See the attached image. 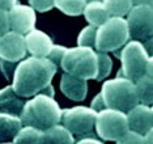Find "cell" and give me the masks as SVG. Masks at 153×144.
Segmentation results:
<instances>
[{
  "label": "cell",
  "instance_id": "4dcf8cb0",
  "mask_svg": "<svg viewBox=\"0 0 153 144\" xmlns=\"http://www.w3.org/2000/svg\"><path fill=\"white\" fill-rule=\"evenodd\" d=\"M17 4V0H0V10L9 12Z\"/></svg>",
  "mask_w": 153,
  "mask_h": 144
},
{
  "label": "cell",
  "instance_id": "7a4b0ae2",
  "mask_svg": "<svg viewBox=\"0 0 153 144\" xmlns=\"http://www.w3.org/2000/svg\"><path fill=\"white\" fill-rule=\"evenodd\" d=\"M60 117L62 110L53 97L37 94L25 102L20 119L25 127L46 131L60 123Z\"/></svg>",
  "mask_w": 153,
  "mask_h": 144
},
{
  "label": "cell",
  "instance_id": "83f0119b",
  "mask_svg": "<svg viewBox=\"0 0 153 144\" xmlns=\"http://www.w3.org/2000/svg\"><path fill=\"white\" fill-rule=\"evenodd\" d=\"M16 67H17V63L7 62V60H3V59H0V68H1V72H3V75L5 76V79L12 80Z\"/></svg>",
  "mask_w": 153,
  "mask_h": 144
},
{
  "label": "cell",
  "instance_id": "7c38bea8",
  "mask_svg": "<svg viewBox=\"0 0 153 144\" xmlns=\"http://www.w3.org/2000/svg\"><path fill=\"white\" fill-rule=\"evenodd\" d=\"M126 115H127L130 131H134L141 136L147 135L148 132L152 131L153 110L151 106H145V105L139 104L134 109H131Z\"/></svg>",
  "mask_w": 153,
  "mask_h": 144
},
{
  "label": "cell",
  "instance_id": "484cf974",
  "mask_svg": "<svg viewBox=\"0 0 153 144\" xmlns=\"http://www.w3.org/2000/svg\"><path fill=\"white\" fill-rule=\"evenodd\" d=\"M117 144H145L144 136L136 134L134 131H128L124 136L117 140Z\"/></svg>",
  "mask_w": 153,
  "mask_h": 144
},
{
  "label": "cell",
  "instance_id": "e575fe53",
  "mask_svg": "<svg viewBox=\"0 0 153 144\" xmlns=\"http://www.w3.org/2000/svg\"><path fill=\"white\" fill-rule=\"evenodd\" d=\"M0 144H13V143H0Z\"/></svg>",
  "mask_w": 153,
  "mask_h": 144
},
{
  "label": "cell",
  "instance_id": "7402d4cb",
  "mask_svg": "<svg viewBox=\"0 0 153 144\" xmlns=\"http://www.w3.org/2000/svg\"><path fill=\"white\" fill-rule=\"evenodd\" d=\"M13 144H42V131L33 127H22L13 139Z\"/></svg>",
  "mask_w": 153,
  "mask_h": 144
},
{
  "label": "cell",
  "instance_id": "e0dca14e",
  "mask_svg": "<svg viewBox=\"0 0 153 144\" xmlns=\"http://www.w3.org/2000/svg\"><path fill=\"white\" fill-rule=\"evenodd\" d=\"M82 13H84L86 21H88L92 26H96V28L101 26L103 22H106V21L110 19L109 13H107V10L102 1L86 3Z\"/></svg>",
  "mask_w": 153,
  "mask_h": 144
},
{
  "label": "cell",
  "instance_id": "d4e9b609",
  "mask_svg": "<svg viewBox=\"0 0 153 144\" xmlns=\"http://www.w3.org/2000/svg\"><path fill=\"white\" fill-rule=\"evenodd\" d=\"M65 50H67V47H64V46H60V45H53V47H51V50H50V52H48V55L46 58L53 63L54 66L59 67L62 59H63V55H64Z\"/></svg>",
  "mask_w": 153,
  "mask_h": 144
},
{
  "label": "cell",
  "instance_id": "ac0fdd59",
  "mask_svg": "<svg viewBox=\"0 0 153 144\" xmlns=\"http://www.w3.org/2000/svg\"><path fill=\"white\" fill-rule=\"evenodd\" d=\"M42 144H75V138L63 126L56 125L42 131Z\"/></svg>",
  "mask_w": 153,
  "mask_h": 144
},
{
  "label": "cell",
  "instance_id": "6da1fadb",
  "mask_svg": "<svg viewBox=\"0 0 153 144\" xmlns=\"http://www.w3.org/2000/svg\"><path fill=\"white\" fill-rule=\"evenodd\" d=\"M58 67L47 58L30 57L17 63L13 73L12 88L21 98L42 94L47 87L51 85L53 77Z\"/></svg>",
  "mask_w": 153,
  "mask_h": 144
},
{
  "label": "cell",
  "instance_id": "f1b7e54d",
  "mask_svg": "<svg viewBox=\"0 0 153 144\" xmlns=\"http://www.w3.org/2000/svg\"><path fill=\"white\" fill-rule=\"evenodd\" d=\"M11 30V26H9V16L8 12L5 10H0V37L4 36L5 33Z\"/></svg>",
  "mask_w": 153,
  "mask_h": 144
},
{
  "label": "cell",
  "instance_id": "8992f818",
  "mask_svg": "<svg viewBox=\"0 0 153 144\" xmlns=\"http://www.w3.org/2000/svg\"><path fill=\"white\" fill-rule=\"evenodd\" d=\"M130 40L127 21L123 17H110L106 22L97 28L96 50L97 52H110L122 48Z\"/></svg>",
  "mask_w": 153,
  "mask_h": 144
},
{
  "label": "cell",
  "instance_id": "5bb4252c",
  "mask_svg": "<svg viewBox=\"0 0 153 144\" xmlns=\"http://www.w3.org/2000/svg\"><path fill=\"white\" fill-rule=\"evenodd\" d=\"M60 90L67 98L76 102L84 101L88 94V83L84 79L64 73L60 77Z\"/></svg>",
  "mask_w": 153,
  "mask_h": 144
},
{
  "label": "cell",
  "instance_id": "9a60e30c",
  "mask_svg": "<svg viewBox=\"0 0 153 144\" xmlns=\"http://www.w3.org/2000/svg\"><path fill=\"white\" fill-rule=\"evenodd\" d=\"M26 101L19 97L12 85H8L0 90V114H8L20 117Z\"/></svg>",
  "mask_w": 153,
  "mask_h": 144
},
{
  "label": "cell",
  "instance_id": "d6986e66",
  "mask_svg": "<svg viewBox=\"0 0 153 144\" xmlns=\"http://www.w3.org/2000/svg\"><path fill=\"white\" fill-rule=\"evenodd\" d=\"M135 93L137 97V102L140 105L151 106L153 101V81L152 76H143L135 83Z\"/></svg>",
  "mask_w": 153,
  "mask_h": 144
},
{
  "label": "cell",
  "instance_id": "1f68e13d",
  "mask_svg": "<svg viewBox=\"0 0 153 144\" xmlns=\"http://www.w3.org/2000/svg\"><path fill=\"white\" fill-rule=\"evenodd\" d=\"M75 144H103V143L94 138H85V139H80L79 142Z\"/></svg>",
  "mask_w": 153,
  "mask_h": 144
},
{
  "label": "cell",
  "instance_id": "836d02e7",
  "mask_svg": "<svg viewBox=\"0 0 153 144\" xmlns=\"http://www.w3.org/2000/svg\"><path fill=\"white\" fill-rule=\"evenodd\" d=\"M86 3H90V1H102V0H85Z\"/></svg>",
  "mask_w": 153,
  "mask_h": 144
},
{
  "label": "cell",
  "instance_id": "277c9868",
  "mask_svg": "<svg viewBox=\"0 0 153 144\" xmlns=\"http://www.w3.org/2000/svg\"><path fill=\"white\" fill-rule=\"evenodd\" d=\"M101 97L106 109H113L127 114L137 102L135 93V84L123 76H118L113 80H107L101 88Z\"/></svg>",
  "mask_w": 153,
  "mask_h": 144
},
{
  "label": "cell",
  "instance_id": "cb8c5ba5",
  "mask_svg": "<svg viewBox=\"0 0 153 144\" xmlns=\"http://www.w3.org/2000/svg\"><path fill=\"white\" fill-rule=\"evenodd\" d=\"M97 60H98V71H97L96 80L101 81L110 75L113 68V60L105 52H97Z\"/></svg>",
  "mask_w": 153,
  "mask_h": 144
},
{
  "label": "cell",
  "instance_id": "ffe728a7",
  "mask_svg": "<svg viewBox=\"0 0 153 144\" xmlns=\"http://www.w3.org/2000/svg\"><path fill=\"white\" fill-rule=\"evenodd\" d=\"M110 17H124L134 7L132 0H102Z\"/></svg>",
  "mask_w": 153,
  "mask_h": 144
},
{
  "label": "cell",
  "instance_id": "30bf717a",
  "mask_svg": "<svg viewBox=\"0 0 153 144\" xmlns=\"http://www.w3.org/2000/svg\"><path fill=\"white\" fill-rule=\"evenodd\" d=\"M26 46L24 36L15 31H8L0 37V59L19 63L25 59Z\"/></svg>",
  "mask_w": 153,
  "mask_h": 144
},
{
  "label": "cell",
  "instance_id": "d6a6232c",
  "mask_svg": "<svg viewBox=\"0 0 153 144\" xmlns=\"http://www.w3.org/2000/svg\"><path fill=\"white\" fill-rule=\"evenodd\" d=\"M134 5H152V0H132Z\"/></svg>",
  "mask_w": 153,
  "mask_h": 144
},
{
  "label": "cell",
  "instance_id": "8fae6325",
  "mask_svg": "<svg viewBox=\"0 0 153 144\" xmlns=\"http://www.w3.org/2000/svg\"><path fill=\"white\" fill-rule=\"evenodd\" d=\"M9 16V26L12 31L19 33L25 37L36 28V12L32 7L16 4L8 12Z\"/></svg>",
  "mask_w": 153,
  "mask_h": 144
},
{
  "label": "cell",
  "instance_id": "3957f363",
  "mask_svg": "<svg viewBox=\"0 0 153 144\" xmlns=\"http://www.w3.org/2000/svg\"><path fill=\"white\" fill-rule=\"evenodd\" d=\"M123 47L124 48H122L119 55L122 62L119 76L123 75L124 79L130 80L134 84L145 75L152 76L153 60L144 45L137 41H131Z\"/></svg>",
  "mask_w": 153,
  "mask_h": 144
},
{
  "label": "cell",
  "instance_id": "2e32d148",
  "mask_svg": "<svg viewBox=\"0 0 153 144\" xmlns=\"http://www.w3.org/2000/svg\"><path fill=\"white\" fill-rule=\"evenodd\" d=\"M21 128L22 123L20 117L0 114V143H12Z\"/></svg>",
  "mask_w": 153,
  "mask_h": 144
},
{
  "label": "cell",
  "instance_id": "ba28073f",
  "mask_svg": "<svg viewBox=\"0 0 153 144\" xmlns=\"http://www.w3.org/2000/svg\"><path fill=\"white\" fill-rule=\"evenodd\" d=\"M94 131L102 140L117 142L130 131L127 115L113 109H103L97 113Z\"/></svg>",
  "mask_w": 153,
  "mask_h": 144
},
{
  "label": "cell",
  "instance_id": "603a6c76",
  "mask_svg": "<svg viewBox=\"0 0 153 144\" xmlns=\"http://www.w3.org/2000/svg\"><path fill=\"white\" fill-rule=\"evenodd\" d=\"M96 33H97V28L88 25L84 28L79 33L77 37V43L80 47H89L94 50L96 47Z\"/></svg>",
  "mask_w": 153,
  "mask_h": 144
},
{
  "label": "cell",
  "instance_id": "5b68a950",
  "mask_svg": "<svg viewBox=\"0 0 153 144\" xmlns=\"http://www.w3.org/2000/svg\"><path fill=\"white\" fill-rule=\"evenodd\" d=\"M60 67L64 73L79 79H94L98 71L97 51L89 47H72L67 48L60 62Z\"/></svg>",
  "mask_w": 153,
  "mask_h": 144
},
{
  "label": "cell",
  "instance_id": "52a82bcc",
  "mask_svg": "<svg viewBox=\"0 0 153 144\" xmlns=\"http://www.w3.org/2000/svg\"><path fill=\"white\" fill-rule=\"evenodd\" d=\"M97 111L86 106H75L62 110V126L80 139L94 138Z\"/></svg>",
  "mask_w": 153,
  "mask_h": 144
},
{
  "label": "cell",
  "instance_id": "44dd1931",
  "mask_svg": "<svg viewBox=\"0 0 153 144\" xmlns=\"http://www.w3.org/2000/svg\"><path fill=\"white\" fill-rule=\"evenodd\" d=\"M85 5V0H54V7L68 16L82 15Z\"/></svg>",
  "mask_w": 153,
  "mask_h": 144
},
{
  "label": "cell",
  "instance_id": "4316f807",
  "mask_svg": "<svg viewBox=\"0 0 153 144\" xmlns=\"http://www.w3.org/2000/svg\"><path fill=\"white\" fill-rule=\"evenodd\" d=\"M29 7H32L34 10L38 12H47L54 8V0H27Z\"/></svg>",
  "mask_w": 153,
  "mask_h": 144
},
{
  "label": "cell",
  "instance_id": "9c48e42d",
  "mask_svg": "<svg viewBox=\"0 0 153 144\" xmlns=\"http://www.w3.org/2000/svg\"><path fill=\"white\" fill-rule=\"evenodd\" d=\"M127 26L130 38L134 41L151 42L153 33V9L152 5H134L128 12Z\"/></svg>",
  "mask_w": 153,
  "mask_h": 144
},
{
  "label": "cell",
  "instance_id": "f546056e",
  "mask_svg": "<svg viewBox=\"0 0 153 144\" xmlns=\"http://www.w3.org/2000/svg\"><path fill=\"white\" fill-rule=\"evenodd\" d=\"M90 109H93L94 111H101V110H103V109H106L105 107V104H103V100H102V97H101V94L98 93L97 96L93 98V101H92V104H90Z\"/></svg>",
  "mask_w": 153,
  "mask_h": 144
},
{
  "label": "cell",
  "instance_id": "4fadbf2b",
  "mask_svg": "<svg viewBox=\"0 0 153 144\" xmlns=\"http://www.w3.org/2000/svg\"><path fill=\"white\" fill-rule=\"evenodd\" d=\"M24 38H25L26 51H29L32 57L37 58H46L54 45L51 38L46 33L38 29L32 30Z\"/></svg>",
  "mask_w": 153,
  "mask_h": 144
}]
</instances>
